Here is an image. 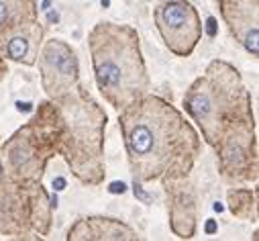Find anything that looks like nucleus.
<instances>
[{
  "mask_svg": "<svg viewBox=\"0 0 259 241\" xmlns=\"http://www.w3.org/2000/svg\"><path fill=\"white\" fill-rule=\"evenodd\" d=\"M120 127L135 180L186 176L198 155V137L190 123L157 96L126 104Z\"/></svg>",
  "mask_w": 259,
  "mask_h": 241,
  "instance_id": "f257e3e1",
  "label": "nucleus"
},
{
  "mask_svg": "<svg viewBox=\"0 0 259 241\" xmlns=\"http://www.w3.org/2000/svg\"><path fill=\"white\" fill-rule=\"evenodd\" d=\"M94 76L102 96L124 108L147 92L149 78L139 51V35L124 25L100 23L90 33Z\"/></svg>",
  "mask_w": 259,
  "mask_h": 241,
  "instance_id": "f03ea898",
  "label": "nucleus"
},
{
  "mask_svg": "<svg viewBox=\"0 0 259 241\" xmlns=\"http://www.w3.org/2000/svg\"><path fill=\"white\" fill-rule=\"evenodd\" d=\"M247 92L237 70L225 62H212L202 78H198L184 96V106L190 116L202 127L210 145H217L231 127V116L241 108V98Z\"/></svg>",
  "mask_w": 259,
  "mask_h": 241,
  "instance_id": "7ed1b4c3",
  "label": "nucleus"
},
{
  "mask_svg": "<svg viewBox=\"0 0 259 241\" xmlns=\"http://www.w3.org/2000/svg\"><path fill=\"white\" fill-rule=\"evenodd\" d=\"M157 29L176 55H190L200 39V21L190 3H165L155 11Z\"/></svg>",
  "mask_w": 259,
  "mask_h": 241,
  "instance_id": "20e7f679",
  "label": "nucleus"
},
{
  "mask_svg": "<svg viewBox=\"0 0 259 241\" xmlns=\"http://www.w3.org/2000/svg\"><path fill=\"white\" fill-rule=\"evenodd\" d=\"M39 66L43 86L53 98L66 96L78 82V59L70 45L63 41L51 39L45 43L39 57Z\"/></svg>",
  "mask_w": 259,
  "mask_h": 241,
  "instance_id": "39448f33",
  "label": "nucleus"
},
{
  "mask_svg": "<svg viewBox=\"0 0 259 241\" xmlns=\"http://www.w3.org/2000/svg\"><path fill=\"white\" fill-rule=\"evenodd\" d=\"M225 21L233 35L245 45L251 55L259 53V31H257V0H219Z\"/></svg>",
  "mask_w": 259,
  "mask_h": 241,
  "instance_id": "423d86ee",
  "label": "nucleus"
},
{
  "mask_svg": "<svg viewBox=\"0 0 259 241\" xmlns=\"http://www.w3.org/2000/svg\"><path fill=\"white\" fill-rule=\"evenodd\" d=\"M9 41L5 43V55L15 62L23 64H35L37 59V47L41 43V27L35 25V21L19 23L9 31Z\"/></svg>",
  "mask_w": 259,
  "mask_h": 241,
  "instance_id": "0eeeda50",
  "label": "nucleus"
},
{
  "mask_svg": "<svg viewBox=\"0 0 259 241\" xmlns=\"http://www.w3.org/2000/svg\"><path fill=\"white\" fill-rule=\"evenodd\" d=\"M25 19H33V0H0V29L11 31Z\"/></svg>",
  "mask_w": 259,
  "mask_h": 241,
  "instance_id": "6e6552de",
  "label": "nucleus"
},
{
  "mask_svg": "<svg viewBox=\"0 0 259 241\" xmlns=\"http://www.w3.org/2000/svg\"><path fill=\"white\" fill-rule=\"evenodd\" d=\"M82 225L88 227L86 235L82 237H94V239H133V231L126 229L124 225H118L108 219H96V221H84Z\"/></svg>",
  "mask_w": 259,
  "mask_h": 241,
  "instance_id": "1a4fd4ad",
  "label": "nucleus"
}]
</instances>
